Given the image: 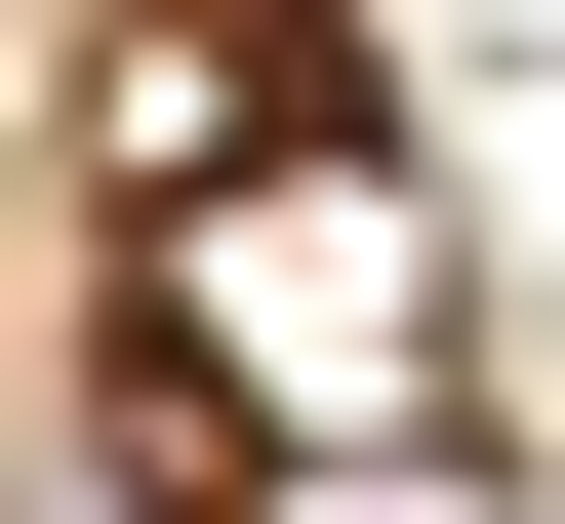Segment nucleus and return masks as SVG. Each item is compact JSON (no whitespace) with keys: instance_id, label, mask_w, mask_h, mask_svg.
Masks as SVG:
<instances>
[{"instance_id":"nucleus-1","label":"nucleus","mask_w":565,"mask_h":524,"mask_svg":"<svg viewBox=\"0 0 565 524\" xmlns=\"http://www.w3.org/2000/svg\"><path fill=\"white\" fill-rule=\"evenodd\" d=\"M121 363H162V443H323V484L484 404L404 162H202V202H121Z\"/></svg>"}]
</instances>
